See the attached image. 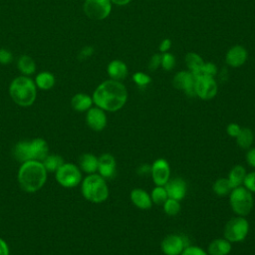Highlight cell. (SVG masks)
Here are the masks:
<instances>
[{
  "label": "cell",
  "instance_id": "6da1fadb",
  "mask_svg": "<svg viewBox=\"0 0 255 255\" xmlns=\"http://www.w3.org/2000/svg\"><path fill=\"white\" fill-rule=\"evenodd\" d=\"M92 98L96 107L113 113L124 108L128 100V91L120 81L110 79L96 88Z\"/></svg>",
  "mask_w": 255,
  "mask_h": 255
},
{
  "label": "cell",
  "instance_id": "7a4b0ae2",
  "mask_svg": "<svg viewBox=\"0 0 255 255\" xmlns=\"http://www.w3.org/2000/svg\"><path fill=\"white\" fill-rule=\"evenodd\" d=\"M48 171L42 161L28 160L20 164L17 179L22 190L28 193L39 191L46 183Z\"/></svg>",
  "mask_w": 255,
  "mask_h": 255
},
{
  "label": "cell",
  "instance_id": "3957f363",
  "mask_svg": "<svg viewBox=\"0 0 255 255\" xmlns=\"http://www.w3.org/2000/svg\"><path fill=\"white\" fill-rule=\"evenodd\" d=\"M9 95L12 101L19 107L32 106L37 98V87L34 80L28 76H18L9 85Z\"/></svg>",
  "mask_w": 255,
  "mask_h": 255
},
{
  "label": "cell",
  "instance_id": "277c9868",
  "mask_svg": "<svg viewBox=\"0 0 255 255\" xmlns=\"http://www.w3.org/2000/svg\"><path fill=\"white\" fill-rule=\"evenodd\" d=\"M81 192L85 199L93 203H102L109 197L110 190L107 179L98 172L88 174L81 182Z\"/></svg>",
  "mask_w": 255,
  "mask_h": 255
},
{
  "label": "cell",
  "instance_id": "5b68a950",
  "mask_svg": "<svg viewBox=\"0 0 255 255\" xmlns=\"http://www.w3.org/2000/svg\"><path fill=\"white\" fill-rule=\"evenodd\" d=\"M229 203L232 211L239 216H247L253 209L254 198L252 192L243 185L234 187L229 193Z\"/></svg>",
  "mask_w": 255,
  "mask_h": 255
},
{
  "label": "cell",
  "instance_id": "8992f818",
  "mask_svg": "<svg viewBox=\"0 0 255 255\" xmlns=\"http://www.w3.org/2000/svg\"><path fill=\"white\" fill-rule=\"evenodd\" d=\"M250 230L249 221L245 216H235L229 219L223 229V237L231 243L242 242L246 239Z\"/></svg>",
  "mask_w": 255,
  "mask_h": 255
},
{
  "label": "cell",
  "instance_id": "52a82bcc",
  "mask_svg": "<svg viewBox=\"0 0 255 255\" xmlns=\"http://www.w3.org/2000/svg\"><path fill=\"white\" fill-rule=\"evenodd\" d=\"M56 181L65 188H74L81 184L83 175L80 167L72 162H64L55 172Z\"/></svg>",
  "mask_w": 255,
  "mask_h": 255
},
{
  "label": "cell",
  "instance_id": "ba28073f",
  "mask_svg": "<svg viewBox=\"0 0 255 255\" xmlns=\"http://www.w3.org/2000/svg\"><path fill=\"white\" fill-rule=\"evenodd\" d=\"M83 8L90 19L103 20L110 15L112 2L111 0H85Z\"/></svg>",
  "mask_w": 255,
  "mask_h": 255
},
{
  "label": "cell",
  "instance_id": "9c48e42d",
  "mask_svg": "<svg viewBox=\"0 0 255 255\" xmlns=\"http://www.w3.org/2000/svg\"><path fill=\"white\" fill-rule=\"evenodd\" d=\"M190 245L186 236L182 234H168L160 242V249L164 255H180L183 249Z\"/></svg>",
  "mask_w": 255,
  "mask_h": 255
},
{
  "label": "cell",
  "instance_id": "30bf717a",
  "mask_svg": "<svg viewBox=\"0 0 255 255\" xmlns=\"http://www.w3.org/2000/svg\"><path fill=\"white\" fill-rule=\"evenodd\" d=\"M217 90L218 87L213 77L201 76L195 78L194 93L195 96H197L201 100L207 101L213 99L217 94Z\"/></svg>",
  "mask_w": 255,
  "mask_h": 255
},
{
  "label": "cell",
  "instance_id": "8fae6325",
  "mask_svg": "<svg viewBox=\"0 0 255 255\" xmlns=\"http://www.w3.org/2000/svg\"><path fill=\"white\" fill-rule=\"evenodd\" d=\"M170 164L165 158H156L151 163L150 168V175L153 183L155 185L164 186L170 179Z\"/></svg>",
  "mask_w": 255,
  "mask_h": 255
},
{
  "label": "cell",
  "instance_id": "7c38bea8",
  "mask_svg": "<svg viewBox=\"0 0 255 255\" xmlns=\"http://www.w3.org/2000/svg\"><path fill=\"white\" fill-rule=\"evenodd\" d=\"M86 124L94 131H102L108 124L107 114L99 107H92L86 112Z\"/></svg>",
  "mask_w": 255,
  "mask_h": 255
},
{
  "label": "cell",
  "instance_id": "4fadbf2b",
  "mask_svg": "<svg viewBox=\"0 0 255 255\" xmlns=\"http://www.w3.org/2000/svg\"><path fill=\"white\" fill-rule=\"evenodd\" d=\"M194 83H195V77L189 71L188 72L181 71L177 73L172 80L173 87L177 90L184 92L189 97L195 96Z\"/></svg>",
  "mask_w": 255,
  "mask_h": 255
},
{
  "label": "cell",
  "instance_id": "5bb4252c",
  "mask_svg": "<svg viewBox=\"0 0 255 255\" xmlns=\"http://www.w3.org/2000/svg\"><path fill=\"white\" fill-rule=\"evenodd\" d=\"M117 170V160L112 153L105 152L99 156L98 173L105 179H111L115 176Z\"/></svg>",
  "mask_w": 255,
  "mask_h": 255
},
{
  "label": "cell",
  "instance_id": "9a60e30c",
  "mask_svg": "<svg viewBox=\"0 0 255 255\" xmlns=\"http://www.w3.org/2000/svg\"><path fill=\"white\" fill-rule=\"evenodd\" d=\"M167 192L168 198L176 199L178 201L182 200L187 193V183L183 178L174 177L170 178L164 185Z\"/></svg>",
  "mask_w": 255,
  "mask_h": 255
},
{
  "label": "cell",
  "instance_id": "2e32d148",
  "mask_svg": "<svg viewBox=\"0 0 255 255\" xmlns=\"http://www.w3.org/2000/svg\"><path fill=\"white\" fill-rule=\"evenodd\" d=\"M29 152L31 160L43 161L49 154V144L42 137H35L29 140Z\"/></svg>",
  "mask_w": 255,
  "mask_h": 255
},
{
  "label": "cell",
  "instance_id": "e0dca14e",
  "mask_svg": "<svg viewBox=\"0 0 255 255\" xmlns=\"http://www.w3.org/2000/svg\"><path fill=\"white\" fill-rule=\"evenodd\" d=\"M129 198L131 203L141 210H147L152 206V200L150 197V193L142 188H133L130 191Z\"/></svg>",
  "mask_w": 255,
  "mask_h": 255
},
{
  "label": "cell",
  "instance_id": "ac0fdd59",
  "mask_svg": "<svg viewBox=\"0 0 255 255\" xmlns=\"http://www.w3.org/2000/svg\"><path fill=\"white\" fill-rule=\"evenodd\" d=\"M246 59L247 52L242 46L239 45L230 48L226 54V63L233 68L242 66L246 62Z\"/></svg>",
  "mask_w": 255,
  "mask_h": 255
},
{
  "label": "cell",
  "instance_id": "d6986e66",
  "mask_svg": "<svg viewBox=\"0 0 255 255\" xmlns=\"http://www.w3.org/2000/svg\"><path fill=\"white\" fill-rule=\"evenodd\" d=\"M98 163H99V156L91 152H85L79 157L78 166L80 167L82 172H85L87 174H92L98 171Z\"/></svg>",
  "mask_w": 255,
  "mask_h": 255
},
{
  "label": "cell",
  "instance_id": "ffe728a7",
  "mask_svg": "<svg viewBox=\"0 0 255 255\" xmlns=\"http://www.w3.org/2000/svg\"><path fill=\"white\" fill-rule=\"evenodd\" d=\"M232 250V243L226 238H216L212 240L208 247V255H228Z\"/></svg>",
  "mask_w": 255,
  "mask_h": 255
},
{
  "label": "cell",
  "instance_id": "44dd1931",
  "mask_svg": "<svg viewBox=\"0 0 255 255\" xmlns=\"http://www.w3.org/2000/svg\"><path fill=\"white\" fill-rule=\"evenodd\" d=\"M94 105L92 96L85 93L75 94L71 99V107L76 112L84 113L90 110Z\"/></svg>",
  "mask_w": 255,
  "mask_h": 255
},
{
  "label": "cell",
  "instance_id": "7402d4cb",
  "mask_svg": "<svg viewBox=\"0 0 255 255\" xmlns=\"http://www.w3.org/2000/svg\"><path fill=\"white\" fill-rule=\"evenodd\" d=\"M107 72L112 80L121 82L128 76V67L123 61L114 60L108 65Z\"/></svg>",
  "mask_w": 255,
  "mask_h": 255
},
{
  "label": "cell",
  "instance_id": "603a6c76",
  "mask_svg": "<svg viewBox=\"0 0 255 255\" xmlns=\"http://www.w3.org/2000/svg\"><path fill=\"white\" fill-rule=\"evenodd\" d=\"M37 89L42 91L51 90L56 84V78L54 74L48 71H42L38 73L34 79Z\"/></svg>",
  "mask_w": 255,
  "mask_h": 255
},
{
  "label": "cell",
  "instance_id": "cb8c5ba5",
  "mask_svg": "<svg viewBox=\"0 0 255 255\" xmlns=\"http://www.w3.org/2000/svg\"><path fill=\"white\" fill-rule=\"evenodd\" d=\"M12 155L18 162L23 163L30 159L29 152V140H20L12 147Z\"/></svg>",
  "mask_w": 255,
  "mask_h": 255
},
{
  "label": "cell",
  "instance_id": "d4e9b609",
  "mask_svg": "<svg viewBox=\"0 0 255 255\" xmlns=\"http://www.w3.org/2000/svg\"><path fill=\"white\" fill-rule=\"evenodd\" d=\"M17 68L21 75L30 77L36 72V63L29 55H21L17 60Z\"/></svg>",
  "mask_w": 255,
  "mask_h": 255
},
{
  "label": "cell",
  "instance_id": "484cf974",
  "mask_svg": "<svg viewBox=\"0 0 255 255\" xmlns=\"http://www.w3.org/2000/svg\"><path fill=\"white\" fill-rule=\"evenodd\" d=\"M246 173H247L246 168L241 164H236L230 169L227 178H228L232 188L238 187L243 184V180L245 178Z\"/></svg>",
  "mask_w": 255,
  "mask_h": 255
},
{
  "label": "cell",
  "instance_id": "4316f807",
  "mask_svg": "<svg viewBox=\"0 0 255 255\" xmlns=\"http://www.w3.org/2000/svg\"><path fill=\"white\" fill-rule=\"evenodd\" d=\"M237 145L242 149H248L252 146L254 141V134L251 128H242L239 134L235 137Z\"/></svg>",
  "mask_w": 255,
  "mask_h": 255
},
{
  "label": "cell",
  "instance_id": "83f0119b",
  "mask_svg": "<svg viewBox=\"0 0 255 255\" xmlns=\"http://www.w3.org/2000/svg\"><path fill=\"white\" fill-rule=\"evenodd\" d=\"M65 162L64 158L60 154L49 153L42 161L48 172H56Z\"/></svg>",
  "mask_w": 255,
  "mask_h": 255
},
{
  "label": "cell",
  "instance_id": "f1b7e54d",
  "mask_svg": "<svg viewBox=\"0 0 255 255\" xmlns=\"http://www.w3.org/2000/svg\"><path fill=\"white\" fill-rule=\"evenodd\" d=\"M232 186L228 180L227 177H219L217 178L213 185H212V190L217 196H226L229 195V193L232 190Z\"/></svg>",
  "mask_w": 255,
  "mask_h": 255
},
{
  "label": "cell",
  "instance_id": "f546056e",
  "mask_svg": "<svg viewBox=\"0 0 255 255\" xmlns=\"http://www.w3.org/2000/svg\"><path fill=\"white\" fill-rule=\"evenodd\" d=\"M185 63H186L187 68L189 69V72H191L194 75L203 66L204 61L202 60V58L198 54L188 53L185 56Z\"/></svg>",
  "mask_w": 255,
  "mask_h": 255
},
{
  "label": "cell",
  "instance_id": "4dcf8cb0",
  "mask_svg": "<svg viewBox=\"0 0 255 255\" xmlns=\"http://www.w3.org/2000/svg\"><path fill=\"white\" fill-rule=\"evenodd\" d=\"M150 197H151L152 203L156 205H162L168 198V195L164 186L155 185L150 192Z\"/></svg>",
  "mask_w": 255,
  "mask_h": 255
},
{
  "label": "cell",
  "instance_id": "1f68e13d",
  "mask_svg": "<svg viewBox=\"0 0 255 255\" xmlns=\"http://www.w3.org/2000/svg\"><path fill=\"white\" fill-rule=\"evenodd\" d=\"M180 201L176 200V199H172V198H167L166 201L162 204L163 207V211L169 215V216H175L179 213L180 211Z\"/></svg>",
  "mask_w": 255,
  "mask_h": 255
},
{
  "label": "cell",
  "instance_id": "d6a6232c",
  "mask_svg": "<svg viewBox=\"0 0 255 255\" xmlns=\"http://www.w3.org/2000/svg\"><path fill=\"white\" fill-rule=\"evenodd\" d=\"M217 73V68L212 63H204L203 66L199 69V71L194 74L193 76L195 78L201 77V76H208V77H214Z\"/></svg>",
  "mask_w": 255,
  "mask_h": 255
},
{
  "label": "cell",
  "instance_id": "836d02e7",
  "mask_svg": "<svg viewBox=\"0 0 255 255\" xmlns=\"http://www.w3.org/2000/svg\"><path fill=\"white\" fill-rule=\"evenodd\" d=\"M175 65V58L172 54L170 53H162L161 55V63L160 66L165 70V71H169L171 69H173Z\"/></svg>",
  "mask_w": 255,
  "mask_h": 255
},
{
  "label": "cell",
  "instance_id": "e575fe53",
  "mask_svg": "<svg viewBox=\"0 0 255 255\" xmlns=\"http://www.w3.org/2000/svg\"><path fill=\"white\" fill-rule=\"evenodd\" d=\"M132 80H133V82L135 83L136 86L141 87V88L147 86L150 83V81H151V79H150V77L148 75H146L144 73H141V72L134 73L132 75Z\"/></svg>",
  "mask_w": 255,
  "mask_h": 255
},
{
  "label": "cell",
  "instance_id": "d590c367",
  "mask_svg": "<svg viewBox=\"0 0 255 255\" xmlns=\"http://www.w3.org/2000/svg\"><path fill=\"white\" fill-rule=\"evenodd\" d=\"M250 192L255 193V171L247 172L242 184Z\"/></svg>",
  "mask_w": 255,
  "mask_h": 255
},
{
  "label": "cell",
  "instance_id": "8d00e7d4",
  "mask_svg": "<svg viewBox=\"0 0 255 255\" xmlns=\"http://www.w3.org/2000/svg\"><path fill=\"white\" fill-rule=\"evenodd\" d=\"M180 255H208V253L199 246L188 245L183 249Z\"/></svg>",
  "mask_w": 255,
  "mask_h": 255
},
{
  "label": "cell",
  "instance_id": "74e56055",
  "mask_svg": "<svg viewBox=\"0 0 255 255\" xmlns=\"http://www.w3.org/2000/svg\"><path fill=\"white\" fill-rule=\"evenodd\" d=\"M13 61V54L10 50L5 48H0V64L8 65Z\"/></svg>",
  "mask_w": 255,
  "mask_h": 255
},
{
  "label": "cell",
  "instance_id": "f35d334b",
  "mask_svg": "<svg viewBox=\"0 0 255 255\" xmlns=\"http://www.w3.org/2000/svg\"><path fill=\"white\" fill-rule=\"evenodd\" d=\"M94 52H95L94 47H92V46H85V47H83L80 50V52L78 54V59L81 60V61H85V60L89 59L94 54Z\"/></svg>",
  "mask_w": 255,
  "mask_h": 255
},
{
  "label": "cell",
  "instance_id": "ab89813d",
  "mask_svg": "<svg viewBox=\"0 0 255 255\" xmlns=\"http://www.w3.org/2000/svg\"><path fill=\"white\" fill-rule=\"evenodd\" d=\"M241 128H241L238 124H236V123H230V124L226 127V132H227V134H228L229 136L235 138V137L239 134Z\"/></svg>",
  "mask_w": 255,
  "mask_h": 255
},
{
  "label": "cell",
  "instance_id": "60d3db41",
  "mask_svg": "<svg viewBox=\"0 0 255 255\" xmlns=\"http://www.w3.org/2000/svg\"><path fill=\"white\" fill-rule=\"evenodd\" d=\"M160 63H161V55L159 54H154L150 60H149V63H148V69L150 71H155L159 66H160Z\"/></svg>",
  "mask_w": 255,
  "mask_h": 255
},
{
  "label": "cell",
  "instance_id": "b9f144b4",
  "mask_svg": "<svg viewBox=\"0 0 255 255\" xmlns=\"http://www.w3.org/2000/svg\"><path fill=\"white\" fill-rule=\"evenodd\" d=\"M246 162L249 166L255 168V147H250L247 149Z\"/></svg>",
  "mask_w": 255,
  "mask_h": 255
},
{
  "label": "cell",
  "instance_id": "7bdbcfd3",
  "mask_svg": "<svg viewBox=\"0 0 255 255\" xmlns=\"http://www.w3.org/2000/svg\"><path fill=\"white\" fill-rule=\"evenodd\" d=\"M0 255H10V250L7 242L0 238Z\"/></svg>",
  "mask_w": 255,
  "mask_h": 255
},
{
  "label": "cell",
  "instance_id": "ee69618b",
  "mask_svg": "<svg viewBox=\"0 0 255 255\" xmlns=\"http://www.w3.org/2000/svg\"><path fill=\"white\" fill-rule=\"evenodd\" d=\"M170 46H171V41L169 39H164L159 44V51L161 53H166L169 50Z\"/></svg>",
  "mask_w": 255,
  "mask_h": 255
},
{
  "label": "cell",
  "instance_id": "f6af8a7d",
  "mask_svg": "<svg viewBox=\"0 0 255 255\" xmlns=\"http://www.w3.org/2000/svg\"><path fill=\"white\" fill-rule=\"evenodd\" d=\"M150 168L151 165H147V164H142L138 167V173L139 174H147L150 173Z\"/></svg>",
  "mask_w": 255,
  "mask_h": 255
},
{
  "label": "cell",
  "instance_id": "bcb514c9",
  "mask_svg": "<svg viewBox=\"0 0 255 255\" xmlns=\"http://www.w3.org/2000/svg\"><path fill=\"white\" fill-rule=\"evenodd\" d=\"M131 0H111L112 3L116 4V5H120V6H123V5H127L128 3H129Z\"/></svg>",
  "mask_w": 255,
  "mask_h": 255
}]
</instances>
